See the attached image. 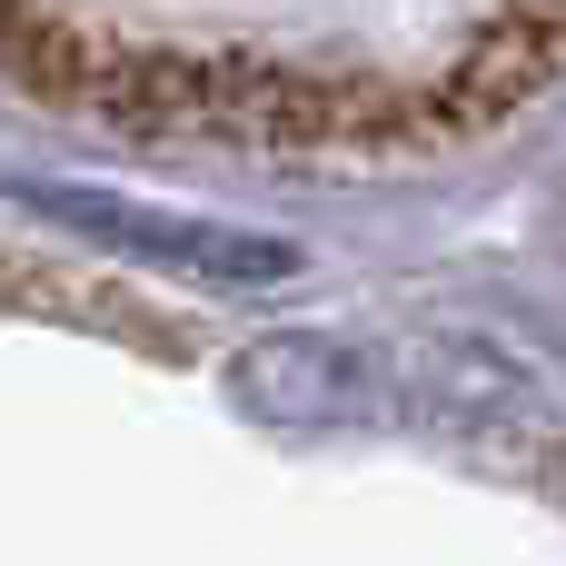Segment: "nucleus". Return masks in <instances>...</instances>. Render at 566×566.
Masks as SVG:
<instances>
[{
  "label": "nucleus",
  "instance_id": "obj_1",
  "mask_svg": "<svg viewBox=\"0 0 566 566\" xmlns=\"http://www.w3.org/2000/svg\"><path fill=\"white\" fill-rule=\"evenodd\" d=\"M0 80L149 149L398 159L566 90V0H0Z\"/></svg>",
  "mask_w": 566,
  "mask_h": 566
}]
</instances>
